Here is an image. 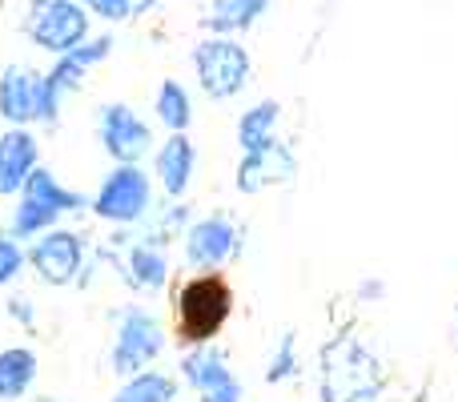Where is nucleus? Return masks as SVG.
<instances>
[{
    "label": "nucleus",
    "instance_id": "obj_1",
    "mask_svg": "<svg viewBox=\"0 0 458 402\" xmlns=\"http://www.w3.org/2000/svg\"><path fill=\"white\" fill-rule=\"evenodd\" d=\"M322 402H374L382 390V366L358 338H334L322 346Z\"/></svg>",
    "mask_w": 458,
    "mask_h": 402
},
{
    "label": "nucleus",
    "instance_id": "obj_2",
    "mask_svg": "<svg viewBox=\"0 0 458 402\" xmlns=\"http://www.w3.org/2000/svg\"><path fill=\"white\" fill-rule=\"evenodd\" d=\"M229 306H233V298H229V286L222 278H214V274L193 278V282L182 290V298H177L182 338L193 342V346H206V342L225 326Z\"/></svg>",
    "mask_w": 458,
    "mask_h": 402
},
{
    "label": "nucleus",
    "instance_id": "obj_3",
    "mask_svg": "<svg viewBox=\"0 0 458 402\" xmlns=\"http://www.w3.org/2000/svg\"><path fill=\"white\" fill-rule=\"evenodd\" d=\"M193 69H198V81L214 101H229L245 89L250 81V53L237 45L233 37H209L193 48Z\"/></svg>",
    "mask_w": 458,
    "mask_h": 402
},
{
    "label": "nucleus",
    "instance_id": "obj_4",
    "mask_svg": "<svg viewBox=\"0 0 458 402\" xmlns=\"http://www.w3.org/2000/svg\"><path fill=\"white\" fill-rule=\"evenodd\" d=\"M89 32V16L77 0H37L29 16V37L37 40L48 53H69L85 40Z\"/></svg>",
    "mask_w": 458,
    "mask_h": 402
},
{
    "label": "nucleus",
    "instance_id": "obj_5",
    "mask_svg": "<svg viewBox=\"0 0 458 402\" xmlns=\"http://www.w3.org/2000/svg\"><path fill=\"white\" fill-rule=\"evenodd\" d=\"M165 346V330L145 310H125L117 326V346H113V371L117 374H141Z\"/></svg>",
    "mask_w": 458,
    "mask_h": 402
},
{
    "label": "nucleus",
    "instance_id": "obj_6",
    "mask_svg": "<svg viewBox=\"0 0 458 402\" xmlns=\"http://www.w3.org/2000/svg\"><path fill=\"white\" fill-rule=\"evenodd\" d=\"M93 210L105 221H137L149 210V177L137 166H121L105 177L101 193L93 198Z\"/></svg>",
    "mask_w": 458,
    "mask_h": 402
},
{
    "label": "nucleus",
    "instance_id": "obj_7",
    "mask_svg": "<svg viewBox=\"0 0 458 402\" xmlns=\"http://www.w3.org/2000/svg\"><path fill=\"white\" fill-rule=\"evenodd\" d=\"M101 141L121 166H137V161L149 153L153 137H149V125H145L129 105H105L101 109Z\"/></svg>",
    "mask_w": 458,
    "mask_h": 402
},
{
    "label": "nucleus",
    "instance_id": "obj_8",
    "mask_svg": "<svg viewBox=\"0 0 458 402\" xmlns=\"http://www.w3.org/2000/svg\"><path fill=\"white\" fill-rule=\"evenodd\" d=\"M185 379L198 387L201 402H242V387H237L233 371L225 366V355L222 350H193L190 358H185Z\"/></svg>",
    "mask_w": 458,
    "mask_h": 402
},
{
    "label": "nucleus",
    "instance_id": "obj_9",
    "mask_svg": "<svg viewBox=\"0 0 458 402\" xmlns=\"http://www.w3.org/2000/svg\"><path fill=\"white\" fill-rule=\"evenodd\" d=\"M40 109H45V77L21 69V64L4 69V77H0V117L21 125V121H40Z\"/></svg>",
    "mask_w": 458,
    "mask_h": 402
},
{
    "label": "nucleus",
    "instance_id": "obj_10",
    "mask_svg": "<svg viewBox=\"0 0 458 402\" xmlns=\"http://www.w3.org/2000/svg\"><path fill=\"white\" fill-rule=\"evenodd\" d=\"M29 261L48 286L72 282L77 269H81V237L64 234V229H56V234H40V242L32 245Z\"/></svg>",
    "mask_w": 458,
    "mask_h": 402
},
{
    "label": "nucleus",
    "instance_id": "obj_11",
    "mask_svg": "<svg viewBox=\"0 0 458 402\" xmlns=\"http://www.w3.org/2000/svg\"><path fill=\"white\" fill-rule=\"evenodd\" d=\"M237 250V229L229 218H206L185 234V258L198 269H214Z\"/></svg>",
    "mask_w": 458,
    "mask_h": 402
},
{
    "label": "nucleus",
    "instance_id": "obj_12",
    "mask_svg": "<svg viewBox=\"0 0 458 402\" xmlns=\"http://www.w3.org/2000/svg\"><path fill=\"white\" fill-rule=\"evenodd\" d=\"M293 153L285 150V145H277V137L269 145H261V150L245 153L242 169H237V190L242 193H258L266 190V185H282L293 177Z\"/></svg>",
    "mask_w": 458,
    "mask_h": 402
},
{
    "label": "nucleus",
    "instance_id": "obj_13",
    "mask_svg": "<svg viewBox=\"0 0 458 402\" xmlns=\"http://www.w3.org/2000/svg\"><path fill=\"white\" fill-rule=\"evenodd\" d=\"M37 169V141L24 129L0 137V193H16L24 190L29 174Z\"/></svg>",
    "mask_w": 458,
    "mask_h": 402
},
{
    "label": "nucleus",
    "instance_id": "obj_14",
    "mask_svg": "<svg viewBox=\"0 0 458 402\" xmlns=\"http://www.w3.org/2000/svg\"><path fill=\"white\" fill-rule=\"evenodd\" d=\"M193 161H198V153H193L190 137L174 133L165 145H161V153H157V177H161V185H165L169 198L185 193V185H190V177H193Z\"/></svg>",
    "mask_w": 458,
    "mask_h": 402
},
{
    "label": "nucleus",
    "instance_id": "obj_15",
    "mask_svg": "<svg viewBox=\"0 0 458 402\" xmlns=\"http://www.w3.org/2000/svg\"><path fill=\"white\" fill-rule=\"evenodd\" d=\"M37 379V355L24 346H13L0 355V398L4 402H16L24 390L32 387Z\"/></svg>",
    "mask_w": 458,
    "mask_h": 402
},
{
    "label": "nucleus",
    "instance_id": "obj_16",
    "mask_svg": "<svg viewBox=\"0 0 458 402\" xmlns=\"http://www.w3.org/2000/svg\"><path fill=\"white\" fill-rule=\"evenodd\" d=\"M266 8H269V0H217L209 8L206 24L214 32H222V37H229V32H242L250 24H258V16H266Z\"/></svg>",
    "mask_w": 458,
    "mask_h": 402
},
{
    "label": "nucleus",
    "instance_id": "obj_17",
    "mask_svg": "<svg viewBox=\"0 0 458 402\" xmlns=\"http://www.w3.org/2000/svg\"><path fill=\"white\" fill-rule=\"evenodd\" d=\"M24 198L48 205V210H56V213H64V210H81V205H85V198H81V193L64 190V185L56 182V177L48 174V169H32L29 182H24Z\"/></svg>",
    "mask_w": 458,
    "mask_h": 402
},
{
    "label": "nucleus",
    "instance_id": "obj_18",
    "mask_svg": "<svg viewBox=\"0 0 458 402\" xmlns=\"http://www.w3.org/2000/svg\"><path fill=\"white\" fill-rule=\"evenodd\" d=\"M165 274H169V266L157 245H133V250H129V282H133L137 290H161Z\"/></svg>",
    "mask_w": 458,
    "mask_h": 402
},
{
    "label": "nucleus",
    "instance_id": "obj_19",
    "mask_svg": "<svg viewBox=\"0 0 458 402\" xmlns=\"http://www.w3.org/2000/svg\"><path fill=\"white\" fill-rule=\"evenodd\" d=\"M277 113H282L277 109V101H261V105H253V109L245 113L242 125H237V141H242L245 153H253V150H261V145L274 141Z\"/></svg>",
    "mask_w": 458,
    "mask_h": 402
},
{
    "label": "nucleus",
    "instance_id": "obj_20",
    "mask_svg": "<svg viewBox=\"0 0 458 402\" xmlns=\"http://www.w3.org/2000/svg\"><path fill=\"white\" fill-rule=\"evenodd\" d=\"M177 398V382L169 374H129V382L117 390L113 402H174Z\"/></svg>",
    "mask_w": 458,
    "mask_h": 402
},
{
    "label": "nucleus",
    "instance_id": "obj_21",
    "mask_svg": "<svg viewBox=\"0 0 458 402\" xmlns=\"http://www.w3.org/2000/svg\"><path fill=\"white\" fill-rule=\"evenodd\" d=\"M157 117L165 121L174 133H182V129L190 125L193 105H190V93H185L177 81H165V85H161V93H157Z\"/></svg>",
    "mask_w": 458,
    "mask_h": 402
},
{
    "label": "nucleus",
    "instance_id": "obj_22",
    "mask_svg": "<svg viewBox=\"0 0 458 402\" xmlns=\"http://www.w3.org/2000/svg\"><path fill=\"white\" fill-rule=\"evenodd\" d=\"M56 218H61L56 210H48V205H40V201L24 198V201H21V210H16V218H13V234H16V237L45 234V226H53Z\"/></svg>",
    "mask_w": 458,
    "mask_h": 402
},
{
    "label": "nucleus",
    "instance_id": "obj_23",
    "mask_svg": "<svg viewBox=\"0 0 458 402\" xmlns=\"http://www.w3.org/2000/svg\"><path fill=\"white\" fill-rule=\"evenodd\" d=\"M293 371H298V363H293V334H285L282 346H277V355H274V363H269V371H266V379L282 382V379H290Z\"/></svg>",
    "mask_w": 458,
    "mask_h": 402
},
{
    "label": "nucleus",
    "instance_id": "obj_24",
    "mask_svg": "<svg viewBox=\"0 0 458 402\" xmlns=\"http://www.w3.org/2000/svg\"><path fill=\"white\" fill-rule=\"evenodd\" d=\"M24 266V253L13 237H0V282H13Z\"/></svg>",
    "mask_w": 458,
    "mask_h": 402
},
{
    "label": "nucleus",
    "instance_id": "obj_25",
    "mask_svg": "<svg viewBox=\"0 0 458 402\" xmlns=\"http://www.w3.org/2000/svg\"><path fill=\"white\" fill-rule=\"evenodd\" d=\"M81 4H89L97 16H105V21H125V16L133 13V0H81Z\"/></svg>",
    "mask_w": 458,
    "mask_h": 402
},
{
    "label": "nucleus",
    "instance_id": "obj_26",
    "mask_svg": "<svg viewBox=\"0 0 458 402\" xmlns=\"http://www.w3.org/2000/svg\"><path fill=\"white\" fill-rule=\"evenodd\" d=\"M45 402H48V398H45Z\"/></svg>",
    "mask_w": 458,
    "mask_h": 402
}]
</instances>
